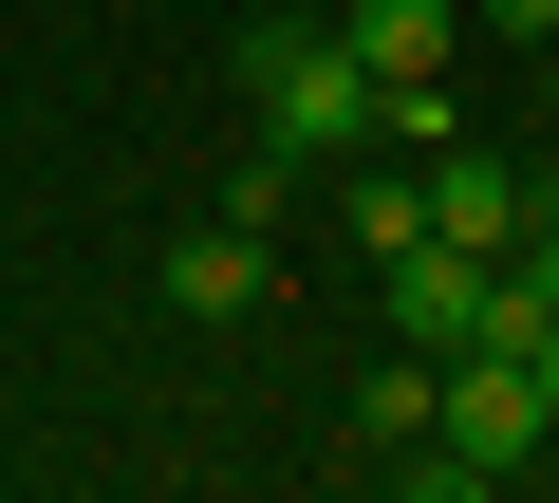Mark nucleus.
<instances>
[{
  "mask_svg": "<svg viewBox=\"0 0 559 503\" xmlns=\"http://www.w3.org/2000/svg\"><path fill=\"white\" fill-rule=\"evenodd\" d=\"M540 429H559V410H540L522 355H429V429L392 447V484H411V503H466V484L540 466Z\"/></svg>",
  "mask_w": 559,
  "mask_h": 503,
  "instance_id": "nucleus-1",
  "label": "nucleus"
},
{
  "mask_svg": "<svg viewBox=\"0 0 559 503\" xmlns=\"http://www.w3.org/2000/svg\"><path fill=\"white\" fill-rule=\"evenodd\" d=\"M540 131H559V38H540Z\"/></svg>",
  "mask_w": 559,
  "mask_h": 503,
  "instance_id": "nucleus-11",
  "label": "nucleus"
},
{
  "mask_svg": "<svg viewBox=\"0 0 559 503\" xmlns=\"http://www.w3.org/2000/svg\"><path fill=\"white\" fill-rule=\"evenodd\" d=\"M466 38H559V0H466Z\"/></svg>",
  "mask_w": 559,
  "mask_h": 503,
  "instance_id": "nucleus-9",
  "label": "nucleus"
},
{
  "mask_svg": "<svg viewBox=\"0 0 559 503\" xmlns=\"http://www.w3.org/2000/svg\"><path fill=\"white\" fill-rule=\"evenodd\" d=\"M280 205H299V149H242V168H224V224H261V242H280Z\"/></svg>",
  "mask_w": 559,
  "mask_h": 503,
  "instance_id": "nucleus-8",
  "label": "nucleus"
},
{
  "mask_svg": "<svg viewBox=\"0 0 559 503\" xmlns=\"http://www.w3.org/2000/svg\"><path fill=\"white\" fill-rule=\"evenodd\" d=\"M522 373H540V410H559V299H540V336H522Z\"/></svg>",
  "mask_w": 559,
  "mask_h": 503,
  "instance_id": "nucleus-10",
  "label": "nucleus"
},
{
  "mask_svg": "<svg viewBox=\"0 0 559 503\" xmlns=\"http://www.w3.org/2000/svg\"><path fill=\"white\" fill-rule=\"evenodd\" d=\"M168 299H187V318H261V299H280V262H261V224H224V205H205V224L168 242Z\"/></svg>",
  "mask_w": 559,
  "mask_h": 503,
  "instance_id": "nucleus-4",
  "label": "nucleus"
},
{
  "mask_svg": "<svg viewBox=\"0 0 559 503\" xmlns=\"http://www.w3.org/2000/svg\"><path fill=\"white\" fill-rule=\"evenodd\" d=\"M411 429H429V355H411V336H392V355H373V373H355V447H411Z\"/></svg>",
  "mask_w": 559,
  "mask_h": 503,
  "instance_id": "nucleus-6",
  "label": "nucleus"
},
{
  "mask_svg": "<svg viewBox=\"0 0 559 503\" xmlns=\"http://www.w3.org/2000/svg\"><path fill=\"white\" fill-rule=\"evenodd\" d=\"M336 38H355L373 75H448V57H466V0H336Z\"/></svg>",
  "mask_w": 559,
  "mask_h": 503,
  "instance_id": "nucleus-5",
  "label": "nucleus"
},
{
  "mask_svg": "<svg viewBox=\"0 0 559 503\" xmlns=\"http://www.w3.org/2000/svg\"><path fill=\"white\" fill-rule=\"evenodd\" d=\"M392 242H429V187H411V168H373V187H355V262H392Z\"/></svg>",
  "mask_w": 559,
  "mask_h": 503,
  "instance_id": "nucleus-7",
  "label": "nucleus"
},
{
  "mask_svg": "<svg viewBox=\"0 0 559 503\" xmlns=\"http://www.w3.org/2000/svg\"><path fill=\"white\" fill-rule=\"evenodd\" d=\"M242 112H261V149L336 168V149H373V57L318 38V20H261V38H242Z\"/></svg>",
  "mask_w": 559,
  "mask_h": 503,
  "instance_id": "nucleus-2",
  "label": "nucleus"
},
{
  "mask_svg": "<svg viewBox=\"0 0 559 503\" xmlns=\"http://www.w3.org/2000/svg\"><path fill=\"white\" fill-rule=\"evenodd\" d=\"M411 187H429V242H485V262H503V242H522V205H540V187H522L503 149H466V131H448Z\"/></svg>",
  "mask_w": 559,
  "mask_h": 503,
  "instance_id": "nucleus-3",
  "label": "nucleus"
}]
</instances>
